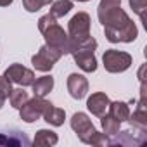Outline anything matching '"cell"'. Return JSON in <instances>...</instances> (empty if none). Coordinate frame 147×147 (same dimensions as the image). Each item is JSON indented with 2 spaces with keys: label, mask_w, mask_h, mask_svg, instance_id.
Segmentation results:
<instances>
[{
  "label": "cell",
  "mask_w": 147,
  "mask_h": 147,
  "mask_svg": "<svg viewBox=\"0 0 147 147\" xmlns=\"http://www.w3.org/2000/svg\"><path fill=\"white\" fill-rule=\"evenodd\" d=\"M99 21L104 26L106 38L111 43H131L138 36L137 24L128 18V14L121 9V5L109 9Z\"/></svg>",
  "instance_id": "obj_1"
},
{
  "label": "cell",
  "mask_w": 147,
  "mask_h": 147,
  "mask_svg": "<svg viewBox=\"0 0 147 147\" xmlns=\"http://www.w3.org/2000/svg\"><path fill=\"white\" fill-rule=\"evenodd\" d=\"M71 128L78 135V138L83 142V144H88V145H109V138L106 133H100L95 130L94 123L90 121V118L85 114V113H75L71 118Z\"/></svg>",
  "instance_id": "obj_2"
},
{
  "label": "cell",
  "mask_w": 147,
  "mask_h": 147,
  "mask_svg": "<svg viewBox=\"0 0 147 147\" xmlns=\"http://www.w3.org/2000/svg\"><path fill=\"white\" fill-rule=\"evenodd\" d=\"M43 38H45V45L59 50L62 55L69 54L71 52V38L69 35L64 31L62 26H59V23H52L50 26H47L43 31H42Z\"/></svg>",
  "instance_id": "obj_3"
},
{
  "label": "cell",
  "mask_w": 147,
  "mask_h": 147,
  "mask_svg": "<svg viewBox=\"0 0 147 147\" xmlns=\"http://www.w3.org/2000/svg\"><path fill=\"white\" fill-rule=\"evenodd\" d=\"M102 62H104V67H106L107 73H123L131 66L133 59H131V55L128 52L109 49V50L104 52Z\"/></svg>",
  "instance_id": "obj_4"
},
{
  "label": "cell",
  "mask_w": 147,
  "mask_h": 147,
  "mask_svg": "<svg viewBox=\"0 0 147 147\" xmlns=\"http://www.w3.org/2000/svg\"><path fill=\"white\" fill-rule=\"evenodd\" d=\"M49 100H45V97H33V99H28L21 107H19V116H21V119L24 121V123H35V121H38L42 116H43V113H45V109L49 107Z\"/></svg>",
  "instance_id": "obj_5"
},
{
  "label": "cell",
  "mask_w": 147,
  "mask_h": 147,
  "mask_svg": "<svg viewBox=\"0 0 147 147\" xmlns=\"http://www.w3.org/2000/svg\"><path fill=\"white\" fill-rule=\"evenodd\" d=\"M61 57H62V54H61L59 50H55V49H52V47H49V45H42L40 50L31 57V64H33V67H35L36 71L47 73V71H50V69L54 67V64H55Z\"/></svg>",
  "instance_id": "obj_6"
},
{
  "label": "cell",
  "mask_w": 147,
  "mask_h": 147,
  "mask_svg": "<svg viewBox=\"0 0 147 147\" xmlns=\"http://www.w3.org/2000/svg\"><path fill=\"white\" fill-rule=\"evenodd\" d=\"M90 24H92L90 16L87 12H78L67 23V35L73 40H83L90 36Z\"/></svg>",
  "instance_id": "obj_7"
},
{
  "label": "cell",
  "mask_w": 147,
  "mask_h": 147,
  "mask_svg": "<svg viewBox=\"0 0 147 147\" xmlns=\"http://www.w3.org/2000/svg\"><path fill=\"white\" fill-rule=\"evenodd\" d=\"M4 76L11 82V83H16L19 87H31V83L35 82V73L28 67H24L23 64H11L5 73H4Z\"/></svg>",
  "instance_id": "obj_8"
},
{
  "label": "cell",
  "mask_w": 147,
  "mask_h": 147,
  "mask_svg": "<svg viewBox=\"0 0 147 147\" xmlns=\"http://www.w3.org/2000/svg\"><path fill=\"white\" fill-rule=\"evenodd\" d=\"M147 130H138L133 128L131 130H123L118 131L116 135H113L114 138L109 140V145H144L147 142Z\"/></svg>",
  "instance_id": "obj_9"
},
{
  "label": "cell",
  "mask_w": 147,
  "mask_h": 147,
  "mask_svg": "<svg viewBox=\"0 0 147 147\" xmlns=\"http://www.w3.org/2000/svg\"><path fill=\"white\" fill-rule=\"evenodd\" d=\"M67 92L73 99H83L88 92V80L83 75H78V73H71L67 76Z\"/></svg>",
  "instance_id": "obj_10"
},
{
  "label": "cell",
  "mask_w": 147,
  "mask_h": 147,
  "mask_svg": "<svg viewBox=\"0 0 147 147\" xmlns=\"http://www.w3.org/2000/svg\"><path fill=\"white\" fill-rule=\"evenodd\" d=\"M109 97L104 94V92H95V94H92L88 99H87V109L94 114V116H97V118H100L102 114H106V111H107V107H109Z\"/></svg>",
  "instance_id": "obj_11"
},
{
  "label": "cell",
  "mask_w": 147,
  "mask_h": 147,
  "mask_svg": "<svg viewBox=\"0 0 147 147\" xmlns=\"http://www.w3.org/2000/svg\"><path fill=\"white\" fill-rule=\"evenodd\" d=\"M50 126H61V125H64V119H66V113H64V109H61V107H55L52 102L49 104V107L45 109V113H43V116H42Z\"/></svg>",
  "instance_id": "obj_12"
},
{
  "label": "cell",
  "mask_w": 147,
  "mask_h": 147,
  "mask_svg": "<svg viewBox=\"0 0 147 147\" xmlns=\"http://www.w3.org/2000/svg\"><path fill=\"white\" fill-rule=\"evenodd\" d=\"M31 88H33V94H35L36 97H45V95H49V94L52 92V88H54V78L49 76V75L40 76L38 80L35 78V82L31 83Z\"/></svg>",
  "instance_id": "obj_13"
},
{
  "label": "cell",
  "mask_w": 147,
  "mask_h": 147,
  "mask_svg": "<svg viewBox=\"0 0 147 147\" xmlns=\"http://www.w3.org/2000/svg\"><path fill=\"white\" fill-rule=\"evenodd\" d=\"M109 114L114 118V119H118L119 123H123V121H128V118H130V107H128V104L126 102H121V100H114V102H109Z\"/></svg>",
  "instance_id": "obj_14"
},
{
  "label": "cell",
  "mask_w": 147,
  "mask_h": 147,
  "mask_svg": "<svg viewBox=\"0 0 147 147\" xmlns=\"http://www.w3.org/2000/svg\"><path fill=\"white\" fill-rule=\"evenodd\" d=\"M128 123L131 125V128L147 130V109H145V106H137V109L133 111V114L130 113Z\"/></svg>",
  "instance_id": "obj_15"
},
{
  "label": "cell",
  "mask_w": 147,
  "mask_h": 147,
  "mask_svg": "<svg viewBox=\"0 0 147 147\" xmlns=\"http://www.w3.org/2000/svg\"><path fill=\"white\" fill-rule=\"evenodd\" d=\"M9 133H11V131H9ZM0 145H11V147H14V145H30V140H28L26 135L21 133V131H14V133H11V135L0 133Z\"/></svg>",
  "instance_id": "obj_16"
},
{
  "label": "cell",
  "mask_w": 147,
  "mask_h": 147,
  "mask_svg": "<svg viewBox=\"0 0 147 147\" xmlns=\"http://www.w3.org/2000/svg\"><path fill=\"white\" fill-rule=\"evenodd\" d=\"M33 142L36 145H55L59 142V137L52 130H38L35 138H33Z\"/></svg>",
  "instance_id": "obj_17"
},
{
  "label": "cell",
  "mask_w": 147,
  "mask_h": 147,
  "mask_svg": "<svg viewBox=\"0 0 147 147\" xmlns=\"http://www.w3.org/2000/svg\"><path fill=\"white\" fill-rule=\"evenodd\" d=\"M71 9H73V2H71V0H55V2L50 4V14L55 19L64 18Z\"/></svg>",
  "instance_id": "obj_18"
},
{
  "label": "cell",
  "mask_w": 147,
  "mask_h": 147,
  "mask_svg": "<svg viewBox=\"0 0 147 147\" xmlns=\"http://www.w3.org/2000/svg\"><path fill=\"white\" fill-rule=\"evenodd\" d=\"M100 125H102V130H104V133L107 137L116 135L119 131V126H121V123L118 119H114L111 114H102L100 116Z\"/></svg>",
  "instance_id": "obj_19"
},
{
  "label": "cell",
  "mask_w": 147,
  "mask_h": 147,
  "mask_svg": "<svg viewBox=\"0 0 147 147\" xmlns=\"http://www.w3.org/2000/svg\"><path fill=\"white\" fill-rule=\"evenodd\" d=\"M28 99H30V95H28V92H26L23 87H21V88H12V90H11L9 102H11V106H12L14 109H19Z\"/></svg>",
  "instance_id": "obj_20"
},
{
  "label": "cell",
  "mask_w": 147,
  "mask_h": 147,
  "mask_svg": "<svg viewBox=\"0 0 147 147\" xmlns=\"http://www.w3.org/2000/svg\"><path fill=\"white\" fill-rule=\"evenodd\" d=\"M128 4H130V9L142 19V23L147 26L145 23V7H147V0H128Z\"/></svg>",
  "instance_id": "obj_21"
},
{
  "label": "cell",
  "mask_w": 147,
  "mask_h": 147,
  "mask_svg": "<svg viewBox=\"0 0 147 147\" xmlns=\"http://www.w3.org/2000/svg\"><path fill=\"white\" fill-rule=\"evenodd\" d=\"M54 0H23V7L28 11V12H36L47 5H50Z\"/></svg>",
  "instance_id": "obj_22"
},
{
  "label": "cell",
  "mask_w": 147,
  "mask_h": 147,
  "mask_svg": "<svg viewBox=\"0 0 147 147\" xmlns=\"http://www.w3.org/2000/svg\"><path fill=\"white\" fill-rule=\"evenodd\" d=\"M11 90H12V83H11L5 76H0V109H2V106H4L5 100L9 99Z\"/></svg>",
  "instance_id": "obj_23"
},
{
  "label": "cell",
  "mask_w": 147,
  "mask_h": 147,
  "mask_svg": "<svg viewBox=\"0 0 147 147\" xmlns=\"http://www.w3.org/2000/svg\"><path fill=\"white\" fill-rule=\"evenodd\" d=\"M118 5H121V0H100V4L97 7V18H102L109 9L118 7Z\"/></svg>",
  "instance_id": "obj_24"
},
{
  "label": "cell",
  "mask_w": 147,
  "mask_h": 147,
  "mask_svg": "<svg viewBox=\"0 0 147 147\" xmlns=\"http://www.w3.org/2000/svg\"><path fill=\"white\" fill-rule=\"evenodd\" d=\"M14 0H0V7H9Z\"/></svg>",
  "instance_id": "obj_25"
},
{
  "label": "cell",
  "mask_w": 147,
  "mask_h": 147,
  "mask_svg": "<svg viewBox=\"0 0 147 147\" xmlns=\"http://www.w3.org/2000/svg\"><path fill=\"white\" fill-rule=\"evenodd\" d=\"M71 2H88V0H71Z\"/></svg>",
  "instance_id": "obj_26"
}]
</instances>
